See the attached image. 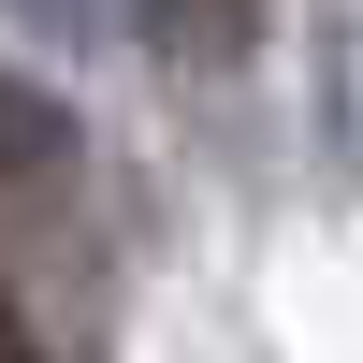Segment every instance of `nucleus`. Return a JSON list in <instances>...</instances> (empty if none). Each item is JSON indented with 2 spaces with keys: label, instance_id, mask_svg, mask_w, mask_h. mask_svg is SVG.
<instances>
[{
  "label": "nucleus",
  "instance_id": "nucleus-2",
  "mask_svg": "<svg viewBox=\"0 0 363 363\" xmlns=\"http://www.w3.org/2000/svg\"><path fill=\"white\" fill-rule=\"evenodd\" d=\"M131 29L160 58H233V44H247V0H131Z\"/></svg>",
  "mask_w": 363,
  "mask_h": 363
},
{
  "label": "nucleus",
  "instance_id": "nucleus-1",
  "mask_svg": "<svg viewBox=\"0 0 363 363\" xmlns=\"http://www.w3.org/2000/svg\"><path fill=\"white\" fill-rule=\"evenodd\" d=\"M58 160H73V116H58L44 87H15V73H0V189H44Z\"/></svg>",
  "mask_w": 363,
  "mask_h": 363
},
{
  "label": "nucleus",
  "instance_id": "nucleus-3",
  "mask_svg": "<svg viewBox=\"0 0 363 363\" xmlns=\"http://www.w3.org/2000/svg\"><path fill=\"white\" fill-rule=\"evenodd\" d=\"M0 363H29V320H15V306H0Z\"/></svg>",
  "mask_w": 363,
  "mask_h": 363
}]
</instances>
